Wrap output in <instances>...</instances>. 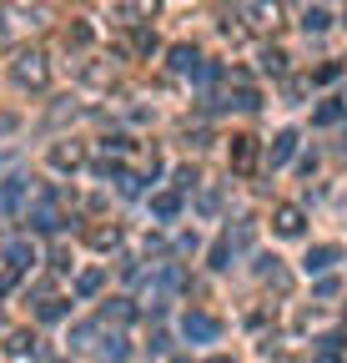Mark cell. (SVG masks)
I'll return each instance as SVG.
<instances>
[{
    "mask_svg": "<svg viewBox=\"0 0 347 363\" xmlns=\"http://www.w3.org/2000/svg\"><path fill=\"white\" fill-rule=\"evenodd\" d=\"M6 263H10V268L20 272V268H31L35 258H31V247H26V242H10V247H6Z\"/></svg>",
    "mask_w": 347,
    "mask_h": 363,
    "instance_id": "7c38bea8",
    "label": "cell"
},
{
    "mask_svg": "<svg viewBox=\"0 0 347 363\" xmlns=\"http://www.w3.org/2000/svg\"><path fill=\"white\" fill-rule=\"evenodd\" d=\"M15 76H20V86H46V61L40 56H20Z\"/></svg>",
    "mask_w": 347,
    "mask_h": 363,
    "instance_id": "7a4b0ae2",
    "label": "cell"
},
{
    "mask_svg": "<svg viewBox=\"0 0 347 363\" xmlns=\"http://www.w3.org/2000/svg\"><path fill=\"white\" fill-rule=\"evenodd\" d=\"M277 232H282V238H297V232H302V212L297 207H282L277 212Z\"/></svg>",
    "mask_w": 347,
    "mask_h": 363,
    "instance_id": "8992f818",
    "label": "cell"
},
{
    "mask_svg": "<svg viewBox=\"0 0 347 363\" xmlns=\"http://www.w3.org/2000/svg\"><path fill=\"white\" fill-rule=\"evenodd\" d=\"M66 308H71V303H66V298H51V303H46V308H40V318H46V323H56V318H66Z\"/></svg>",
    "mask_w": 347,
    "mask_h": 363,
    "instance_id": "9a60e30c",
    "label": "cell"
},
{
    "mask_svg": "<svg viewBox=\"0 0 347 363\" xmlns=\"http://www.w3.org/2000/svg\"><path fill=\"white\" fill-rule=\"evenodd\" d=\"M151 212H156V217H177L181 197H177V192H156V197H151Z\"/></svg>",
    "mask_w": 347,
    "mask_h": 363,
    "instance_id": "5b68a950",
    "label": "cell"
},
{
    "mask_svg": "<svg viewBox=\"0 0 347 363\" xmlns=\"http://www.w3.org/2000/svg\"><path fill=\"white\" fill-rule=\"evenodd\" d=\"M181 333L197 338V343H211V338L222 333V323H216V318H207V313H186V318H181Z\"/></svg>",
    "mask_w": 347,
    "mask_h": 363,
    "instance_id": "6da1fadb",
    "label": "cell"
},
{
    "mask_svg": "<svg viewBox=\"0 0 347 363\" xmlns=\"http://www.w3.org/2000/svg\"><path fill=\"white\" fill-rule=\"evenodd\" d=\"M328 20H332L328 10H322V6H312L307 15H302V26H307V31H328Z\"/></svg>",
    "mask_w": 347,
    "mask_h": 363,
    "instance_id": "5bb4252c",
    "label": "cell"
},
{
    "mask_svg": "<svg viewBox=\"0 0 347 363\" xmlns=\"http://www.w3.org/2000/svg\"><path fill=\"white\" fill-rule=\"evenodd\" d=\"M136 51L151 56V51H156V36H151V31H136Z\"/></svg>",
    "mask_w": 347,
    "mask_h": 363,
    "instance_id": "ffe728a7",
    "label": "cell"
},
{
    "mask_svg": "<svg viewBox=\"0 0 347 363\" xmlns=\"http://www.w3.org/2000/svg\"><path fill=\"white\" fill-rule=\"evenodd\" d=\"M337 116H342V106H337V101H328V106H317V121H322V126H328V121H337Z\"/></svg>",
    "mask_w": 347,
    "mask_h": 363,
    "instance_id": "d6986e66",
    "label": "cell"
},
{
    "mask_svg": "<svg viewBox=\"0 0 347 363\" xmlns=\"http://www.w3.org/2000/svg\"><path fill=\"white\" fill-rule=\"evenodd\" d=\"M20 192H26V182H15V177H10V182H0V212H10V207H15V202H20Z\"/></svg>",
    "mask_w": 347,
    "mask_h": 363,
    "instance_id": "30bf717a",
    "label": "cell"
},
{
    "mask_svg": "<svg viewBox=\"0 0 347 363\" xmlns=\"http://www.w3.org/2000/svg\"><path fill=\"white\" fill-rule=\"evenodd\" d=\"M337 263V247H312L307 252V272H322V268H332Z\"/></svg>",
    "mask_w": 347,
    "mask_h": 363,
    "instance_id": "9c48e42d",
    "label": "cell"
},
{
    "mask_svg": "<svg viewBox=\"0 0 347 363\" xmlns=\"http://www.w3.org/2000/svg\"><path fill=\"white\" fill-rule=\"evenodd\" d=\"M171 66L186 71V76H197V71H202V56L191 51V46H177V51H171Z\"/></svg>",
    "mask_w": 347,
    "mask_h": 363,
    "instance_id": "3957f363",
    "label": "cell"
},
{
    "mask_svg": "<svg viewBox=\"0 0 347 363\" xmlns=\"http://www.w3.org/2000/svg\"><path fill=\"white\" fill-rule=\"evenodd\" d=\"M317 363H337V358H317Z\"/></svg>",
    "mask_w": 347,
    "mask_h": 363,
    "instance_id": "603a6c76",
    "label": "cell"
},
{
    "mask_svg": "<svg viewBox=\"0 0 347 363\" xmlns=\"http://www.w3.org/2000/svg\"><path fill=\"white\" fill-rule=\"evenodd\" d=\"M6 132H15V116H0V137H6Z\"/></svg>",
    "mask_w": 347,
    "mask_h": 363,
    "instance_id": "7402d4cb",
    "label": "cell"
},
{
    "mask_svg": "<svg viewBox=\"0 0 347 363\" xmlns=\"http://www.w3.org/2000/svg\"><path fill=\"white\" fill-rule=\"evenodd\" d=\"M101 283H106V272H101V268H91V272H81V277H76V293H81V298H91Z\"/></svg>",
    "mask_w": 347,
    "mask_h": 363,
    "instance_id": "8fae6325",
    "label": "cell"
},
{
    "mask_svg": "<svg viewBox=\"0 0 347 363\" xmlns=\"http://www.w3.org/2000/svg\"><path fill=\"white\" fill-rule=\"evenodd\" d=\"M342 76V66H337V61H328V66H317V81H337Z\"/></svg>",
    "mask_w": 347,
    "mask_h": 363,
    "instance_id": "44dd1931",
    "label": "cell"
},
{
    "mask_svg": "<svg viewBox=\"0 0 347 363\" xmlns=\"http://www.w3.org/2000/svg\"><path fill=\"white\" fill-rule=\"evenodd\" d=\"M292 152H297V132H282V137L272 141V167H282Z\"/></svg>",
    "mask_w": 347,
    "mask_h": 363,
    "instance_id": "52a82bcc",
    "label": "cell"
},
{
    "mask_svg": "<svg viewBox=\"0 0 347 363\" xmlns=\"http://www.w3.org/2000/svg\"><path fill=\"white\" fill-rule=\"evenodd\" d=\"M101 358H106V363H121V358H126V343H121V338H106Z\"/></svg>",
    "mask_w": 347,
    "mask_h": 363,
    "instance_id": "2e32d148",
    "label": "cell"
},
{
    "mask_svg": "<svg viewBox=\"0 0 347 363\" xmlns=\"http://www.w3.org/2000/svg\"><path fill=\"white\" fill-rule=\"evenodd\" d=\"M252 157H257L252 137H232V162H236V167H252Z\"/></svg>",
    "mask_w": 347,
    "mask_h": 363,
    "instance_id": "ba28073f",
    "label": "cell"
},
{
    "mask_svg": "<svg viewBox=\"0 0 347 363\" xmlns=\"http://www.w3.org/2000/svg\"><path fill=\"white\" fill-rule=\"evenodd\" d=\"M51 162H56V167H81V146H56Z\"/></svg>",
    "mask_w": 347,
    "mask_h": 363,
    "instance_id": "4fadbf2b",
    "label": "cell"
},
{
    "mask_svg": "<svg viewBox=\"0 0 347 363\" xmlns=\"http://www.w3.org/2000/svg\"><path fill=\"white\" fill-rule=\"evenodd\" d=\"M211 363H232V358H211Z\"/></svg>",
    "mask_w": 347,
    "mask_h": 363,
    "instance_id": "cb8c5ba5",
    "label": "cell"
},
{
    "mask_svg": "<svg viewBox=\"0 0 347 363\" xmlns=\"http://www.w3.org/2000/svg\"><path fill=\"white\" fill-rule=\"evenodd\" d=\"M91 242H96V247H116V227H96Z\"/></svg>",
    "mask_w": 347,
    "mask_h": 363,
    "instance_id": "e0dca14e",
    "label": "cell"
},
{
    "mask_svg": "<svg viewBox=\"0 0 347 363\" xmlns=\"http://www.w3.org/2000/svg\"><path fill=\"white\" fill-rule=\"evenodd\" d=\"M31 227H35V232H56V227H60V217L51 212V197H46V202H40V207L31 212Z\"/></svg>",
    "mask_w": 347,
    "mask_h": 363,
    "instance_id": "277c9868",
    "label": "cell"
},
{
    "mask_svg": "<svg viewBox=\"0 0 347 363\" xmlns=\"http://www.w3.org/2000/svg\"><path fill=\"white\" fill-rule=\"evenodd\" d=\"M282 61H287L282 51H262V71H272V76H277V71H282Z\"/></svg>",
    "mask_w": 347,
    "mask_h": 363,
    "instance_id": "ac0fdd59",
    "label": "cell"
}]
</instances>
